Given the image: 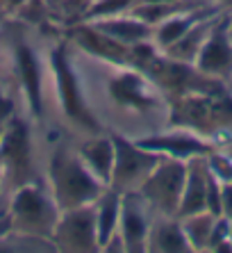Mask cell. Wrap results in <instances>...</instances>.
Instances as JSON below:
<instances>
[{
	"mask_svg": "<svg viewBox=\"0 0 232 253\" xmlns=\"http://www.w3.org/2000/svg\"><path fill=\"white\" fill-rule=\"evenodd\" d=\"M80 21H89L91 25L112 37L114 42L123 43V46H137L144 42H153V25L141 21L139 16H134L132 12L125 14H114V16H103V18H80Z\"/></svg>",
	"mask_w": 232,
	"mask_h": 253,
	"instance_id": "cell-16",
	"label": "cell"
},
{
	"mask_svg": "<svg viewBox=\"0 0 232 253\" xmlns=\"http://www.w3.org/2000/svg\"><path fill=\"white\" fill-rule=\"evenodd\" d=\"M221 217L232 221V180L221 183Z\"/></svg>",
	"mask_w": 232,
	"mask_h": 253,
	"instance_id": "cell-25",
	"label": "cell"
},
{
	"mask_svg": "<svg viewBox=\"0 0 232 253\" xmlns=\"http://www.w3.org/2000/svg\"><path fill=\"white\" fill-rule=\"evenodd\" d=\"M48 69L55 84V96H57L59 110L64 114L73 128H77L84 135H96L103 132L105 126L93 112L91 103L87 98L84 84L80 80V73L71 62L69 42H57L48 53Z\"/></svg>",
	"mask_w": 232,
	"mask_h": 253,
	"instance_id": "cell-1",
	"label": "cell"
},
{
	"mask_svg": "<svg viewBox=\"0 0 232 253\" xmlns=\"http://www.w3.org/2000/svg\"><path fill=\"white\" fill-rule=\"evenodd\" d=\"M230 247H232V221H230Z\"/></svg>",
	"mask_w": 232,
	"mask_h": 253,
	"instance_id": "cell-32",
	"label": "cell"
},
{
	"mask_svg": "<svg viewBox=\"0 0 232 253\" xmlns=\"http://www.w3.org/2000/svg\"><path fill=\"white\" fill-rule=\"evenodd\" d=\"M100 251H103V253H125V242H123L121 233L116 230L114 235H112L110 240H107L103 247H100Z\"/></svg>",
	"mask_w": 232,
	"mask_h": 253,
	"instance_id": "cell-26",
	"label": "cell"
},
{
	"mask_svg": "<svg viewBox=\"0 0 232 253\" xmlns=\"http://www.w3.org/2000/svg\"><path fill=\"white\" fill-rule=\"evenodd\" d=\"M228 28H230V37H232V16H230V25H228Z\"/></svg>",
	"mask_w": 232,
	"mask_h": 253,
	"instance_id": "cell-33",
	"label": "cell"
},
{
	"mask_svg": "<svg viewBox=\"0 0 232 253\" xmlns=\"http://www.w3.org/2000/svg\"><path fill=\"white\" fill-rule=\"evenodd\" d=\"M134 5H139V0H91L80 9V18H103L114 16V14H125Z\"/></svg>",
	"mask_w": 232,
	"mask_h": 253,
	"instance_id": "cell-23",
	"label": "cell"
},
{
	"mask_svg": "<svg viewBox=\"0 0 232 253\" xmlns=\"http://www.w3.org/2000/svg\"><path fill=\"white\" fill-rule=\"evenodd\" d=\"M5 194V171H2V165H0V199Z\"/></svg>",
	"mask_w": 232,
	"mask_h": 253,
	"instance_id": "cell-30",
	"label": "cell"
},
{
	"mask_svg": "<svg viewBox=\"0 0 232 253\" xmlns=\"http://www.w3.org/2000/svg\"><path fill=\"white\" fill-rule=\"evenodd\" d=\"M14 76L21 84V94L25 100V110L32 119L43 117V71H41V59L35 53V48L25 42L14 43L12 53Z\"/></svg>",
	"mask_w": 232,
	"mask_h": 253,
	"instance_id": "cell-12",
	"label": "cell"
},
{
	"mask_svg": "<svg viewBox=\"0 0 232 253\" xmlns=\"http://www.w3.org/2000/svg\"><path fill=\"white\" fill-rule=\"evenodd\" d=\"M209 178H212V171H209L207 165V155H198V158L187 160L185 189H182L180 208H178L175 217H185V214L207 210Z\"/></svg>",
	"mask_w": 232,
	"mask_h": 253,
	"instance_id": "cell-15",
	"label": "cell"
},
{
	"mask_svg": "<svg viewBox=\"0 0 232 253\" xmlns=\"http://www.w3.org/2000/svg\"><path fill=\"white\" fill-rule=\"evenodd\" d=\"M144 148L153 151L164 158H175V160H192L198 155H209L214 151V144L207 139V135H200L192 128H171V130H155L148 135L134 137Z\"/></svg>",
	"mask_w": 232,
	"mask_h": 253,
	"instance_id": "cell-9",
	"label": "cell"
},
{
	"mask_svg": "<svg viewBox=\"0 0 232 253\" xmlns=\"http://www.w3.org/2000/svg\"><path fill=\"white\" fill-rule=\"evenodd\" d=\"M230 14H221L212 25L203 48L193 59V69L209 80H228L232 78V37H230Z\"/></svg>",
	"mask_w": 232,
	"mask_h": 253,
	"instance_id": "cell-10",
	"label": "cell"
},
{
	"mask_svg": "<svg viewBox=\"0 0 232 253\" xmlns=\"http://www.w3.org/2000/svg\"><path fill=\"white\" fill-rule=\"evenodd\" d=\"M43 2L48 5V9H50V14H52V12H59V9L64 7L66 0H43Z\"/></svg>",
	"mask_w": 232,
	"mask_h": 253,
	"instance_id": "cell-28",
	"label": "cell"
},
{
	"mask_svg": "<svg viewBox=\"0 0 232 253\" xmlns=\"http://www.w3.org/2000/svg\"><path fill=\"white\" fill-rule=\"evenodd\" d=\"M216 2H219V7L223 9V12L232 16V0H216Z\"/></svg>",
	"mask_w": 232,
	"mask_h": 253,
	"instance_id": "cell-29",
	"label": "cell"
},
{
	"mask_svg": "<svg viewBox=\"0 0 232 253\" xmlns=\"http://www.w3.org/2000/svg\"><path fill=\"white\" fill-rule=\"evenodd\" d=\"M52 242L57 253H98V228H96V206H80L62 210L52 230Z\"/></svg>",
	"mask_w": 232,
	"mask_h": 253,
	"instance_id": "cell-8",
	"label": "cell"
},
{
	"mask_svg": "<svg viewBox=\"0 0 232 253\" xmlns=\"http://www.w3.org/2000/svg\"><path fill=\"white\" fill-rule=\"evenodd\" d=\"M221 7L219 2H207V5H198V7H189V9H178V12L164 16L159 23L153 25V43L159 50H166L168 46H173L187 30L192 28L193 23H198L200 18L209 16V14L219 12Z\"/></svg>",
	"mask_w": 232,
	"mask_h": 253,
	"instance_id": "cell-14",
	"label": "cell"
},
{
	"mask_svg": "<svg viewBox=\"0 0 232 253\" xmlns=\"http://www.w3.org/2000/svg\"><path fill=\"white\" fill-rule=\"evenodd\" d=\"M110 66L112 73H107V80H105V94L112 107L121 110L123 114H132V117L155 119L166 114L162 91L144 71L128 64Z\"/></svg>",
	"mask_w": 232,
	"mask_h": 253,
	"instance_id": "cell-3",
	"label": "cell"
},
{
	"mask_svg": "<svg viewBox=\"0 0 232 253\" xmlns=\"http://www.w3.org/2000/svg\"><path fill=\"white\" fill-rule=\"evenodd\" d=\"M57 253V247L50 237L28 235L9 228L0 235V253Z\"/></svg>",
	"mask_w": 232,
	"mask_h": 253,
	"instance_id": "cell-22",
	"label": "cell"
},
{
	"mask_svg": "<svg viewBox=\"0 0 232 253\" xmlns=\"http://www.w3.org/2000/svg\"><path fill=\"white\" fill-rule=\"evenodd\" d=\"M23 2H25V0H0V12H2V14H12V12H16Z\"/></svg>",
	"mask_w": 232,
	"mask_h": 253,
	"instance_id": "cell-27",
	"label": "cell"
},
{
	"mask_svg": "<svg viewBox=\"0 0 232 253\" xmlns=\"http://www.w3.org/2000/svg\"><path fill=\"white\" fill-rule=\"evenodd\" d=\"M87 2H91V0H84V2H82V7H84V5H87ZM82 7H80V9H82Z\"/></svg>",
	"mask_w": 232,
	"mask_h": 253,
	"instance_id": "cell-34",
	"label": "cell"
},
{
	"mask_svg": "<svg viewBox=\"0 0 232 253\" xmlns=\"http://www.w3.org/2000/svg\"><path fill=\"white\" fill-rule=\"evenodd\" d=\"M216 217H221V214H214V212H209V210H200V212H193V214L178 217L187 240H189L192 253L207 251L209 237H212V230H214V224H216Z\"/></svg>",
	"mask_w": 232,
	"mask_h": 253,
	"instance_id": "cell-21",
	"label": "cell"
},
{
	"mask_svg": "<svg viewBox=\"0 0 232 253\" xmlns=\"http://www.w3.org/2000/svg\"><path fill=\"white\" fill-rule=\"evenodd\" d=\"M76 151L80 155L82 165L87 167L105 187H110L112 167H114V139H112V132L103 130V132H96V135H87Z\"/></svg>",
	"mask_w": 232,
	"mask_h": 253,
	"instance_id": "cell-17",
	"label": "cell"
},
{
	"mask_svg": "<svg viewBox=\"0 0 232 253\" xmlns=\"http://www.w3.org/2000/svg\"><path fill=\"white\" fill-rule=\"evenodd\" d=\"M139 2H180V0H139Z\"/></svg>",
	"mask_w": 232,
	"mask_h": 253,
	"instance_id": "cell-31",
	"label": "cell"
},
{
	"mask_svg": "<svg viewBox=\"0 0 232 253\" xmlns=\"http://www.w3.org/2000/svg\"><path fill=\"white\" fill-rule=\"evenodd\" d=\"M185 178H187V160H175V158H162L159 165L151 171V176L146 178L141 192L148 203L153 206L155 214H178L182 199V189H185Z\"/></svg>",
	"mask_w": 232,
	"mask_h": 253,
	"instance_id": "cell-7",
	"label": "cell"
},
{
	"mask_svg": "<svg viewBox=\"0 0 232 253\" xmlns=\"http://www.w3.org/2000/svg\"><path fill=\"white\" fill-rule=\"evenodd\" d=\"M46 185L59 210L96 203V199L107 189L82 165L76 148L69 146H59L50 153L46 165Z\"/></svg>",
	"mask_w": 232,
	"mask_h": 253,
	"instance_id": "cell-2",
	"label": "cell"
},
{
	"mask_svg": "<svg viewBox=\"0 0 232 253\" xmlns=\"http://www.w3.org/2000/svg\"><path fill=\"white\" fill-rule=\"evenodd\" d=\"M7 212L14 230L52 240V230L62 210L52 199L46 180H32L9 192Z\"/></svg>",
	"mask_w": 232,
	"mask_h": 253,
	"instance_id": "cell-4",
	"label": "cell"
},
{
	"mask_svg": "<svg viewBox=\"0 0 232 253\" xmlns=\"http://www.w3.org/2000/svg\"><path fill=\"white\" fill-rule=\"evenodd\" d=\"M148 253H192L189 240H187L182 224L178 217L171 214H155L148 233Z\"/></svg>",
	"mask_w": 232,
	"mask_h": 253,
	"instance_id": "cell-18",
	"label": "cell"
},
{
	"mask_svg": "<svg viewBox=\"0 0 232 253\" xmlns=\"http://www.w3.org/2000/svg\"><path fill=\"white\" fill-rule=\"evenodd\" d=\"M155 210L141 192H123L121 194V217L118 233L125 242V253H146L148 233H151Z\"/></svg>",
	"mask_w": 232,
	"mask_h": 253,
	"instance_id": "cell-11",
	"label": "cell"
},
{
	"mask_svg": "<svg viewBox=\"0 0 232 253\" xmlns=\"http://www.w3.org/2000/svg\"><path fill=\"white\" fill-rule=\"evenodd\" d=\"M221 14H223V9H219V12L200 18L198 23H193L192 28L187 30L173 46H168L166 50H162V53L166 55V57L175 59V62H182V64H192L193 66V59H196L198 50L203 48L205 39H207V35H209V30H212V25L216 23V18H219Z\"/></svg>",
	"mask_w": 232,
	"mask_h": 253,
	"instance_id": "cell-19",
	"label": "cell"
},
{
	"mask_svg": "<svg viewBox=\"0 0 232 253\" xmlns=\"http://www.w3.org/2000/svg\"><path fill=\"white\" fill-rule=\"evenodd\" d=\"M114 139V167H112L110 187L116 192H134L151 176V171L159 165L164 155H157L144 148L139 141L118 130H110Z\"/></svg>",
	"mask_w": 232,
	"mask_h": 253,
	"instance_id": "cell-5",
	"label": "cell"
},
{
	"mask_svg": "<svg viewBox=\"0 0 232 253\" xmlns=\"http://www.w3.org/2000/svg\"><path fill=\"white\" fill-rule=\"evenodd\" d=\"M0 25H2V12H0Z\"/></svg>",
	"mask_w": 232,
	"mask_h": 253,
	"instance_id": "cell-35",
	"label": "cell"
},
{
	"mask_svg": "<svg viewBox=\"0 0 232 253\" xmlns=\"http://www.w3.org/2000/svg\"><path fill=\"white\" fill-rule=\"evenodd\" d=\"M69 43L80 48L84 57H93L96 62H110V64H128L132 59V48L114 42L112 37L100 32L89 21H80L73 25L69 35Z\"/></svg>",
	"mask_w": 232,
	"mask_h": 253,
	"instance_id": "cell-13",
	"label": "cell"
},
{
	"mask_svg": "<svg viewBox=\"0 0 232 253\" xmlns=\"http://www.w3.org/2000/svg\"><path fill=\"white\" fill-rule=\"evenodd\" d=\"M96 228H98V242L103 247L118 230V217H121V192L107 187L96 199Z\"/></svg>",
	"mask_w": 232,
	"mask_h": 253,
	"instance_id": "cell-20",
	"label": "cell"
},
{
	"mask_svg": "<svg viewBox=\"0 0 232 253\" xmlns=\"http://www.w3.org/2000/svg\"><path fill=\"white\" fill-rule=\"evenodd\" d=\"M16 114V107H14V100L0 89V141L5 137L7 128H9V121Z\"/></svg>",
	"mask_w": 232,
	"mask_h": 253,
	"instance_id": "cell-24",
	"label": "cell"
},
{
	"mask_svg": "<svg viewBox=\"0 0 232 253\" xmlns=\"http://www.w3.org/2000/svg\"><path fill=\"white\" fill-rule=\"evenodd\" d=\"M0 165L5 171V189L12 192L18 185L39 180L35 173V148L32 132L25 117L14 114L5 137L0 141Z\"/></svg>",
	"mask_w": 232,
	"mask_h": 253,
	"instance_id": "cell-6",
	"label": "cell"
}]
</instances>
